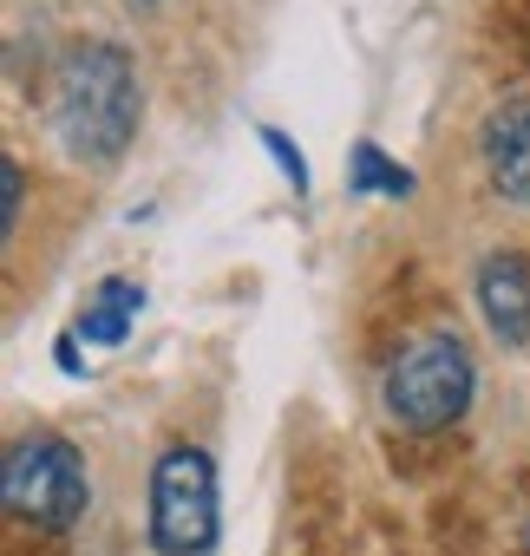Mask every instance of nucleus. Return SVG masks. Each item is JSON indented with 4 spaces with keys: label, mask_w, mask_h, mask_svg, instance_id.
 Segmentation results:
<instances>
[{
    "label": "nucleus",
    "mask_w": 530,
    "mask_h": 556,
    "mask_svg": "<svg viewBox=\"0 0 530 556\" xmlns=\"http://www.w3.org/2000/svg\"><path fill=\"white\" fill-rule=\"evenodd\" d=\"M471 295L497 348H530V255L523 249H491L471 275Z\"/></svg>",
    "instance_id": "5"
},
{
    "label": "nucleus",
    "mask_w": 530,
    "mask_h": 556,
    "mask_svg": "<svg viewBox=\"0 0 530 556\" xmlns=\"http://www.w3.org/2000/svg\"><path fill=\"white\" fill-rule=\"evenodd\" d=\"M21 210H27V170L21 157H0V236H14Z\"/></svg>",
    "instance_id": "10"
},
{
    "label": "nucleus",
    "mask_w": 530,
    "mask_h": 556,
    "mask_svg": "<svg viewBox=\"0 0 530 556\" xmlns=\"http://www.w3.org/2000/svg\"><path fill=\"white\" fill-rule=\"evenodd\" d=\"M255 138H262V151L276 157V170H282V184L295 190V197H308L315 190V170H308V151L282 131V125H255Z\"/></svg>",
    "instance_id": "9"
},
{
    "label": "nucleus",
    "mask_w": 530,
    "mask_h": 556,
    "mask_svg": "<svg viewBox=\"0 0 530 556\" xmlns=\"http://www.w3.org/2000/svg\"><path fill=\"white\" fill-rule=\"evenodd\" d=\"M484 184L510 203H530V99H497L478 125Z\"/></svg>",
    "instance_id": "6"
},
{
    "label": "nucleus",
    "mask_w": 530,
    "mask_h": 556,
    "mask_svg": "<svg viewBox=\"0 0 530 556\" xmlns=\"http://www.w3.org/2000/svg\"><path fill=\"white\" fill-rule=\"evenodd\" d=\"M138 315H144V289H138V282H125V275H105V282L79 302L73 334H79L86 348H125Z\"/></svg>",
    "instance_id": "7"
},
{
    "label": "nucleus",
    "mask_w": 530,
    "mask_h": 556,
    "mask_svg": "<svg viewBox=\"0 0 530 556\" xmlns=\"http://www.w3.org/2000/svg\"><path fill=\"white\" fill-rule=\"evenodd\" d=\"M223 536V484L216 458L190 439L164 445L151 458V497H144V543L157 556H210Z\"/></svg>",
    "instance_id": "4"
},
{
    "label": "nucleus",
    "mask_w": 530,
    "mask_h": 556,
    "mask_svg": "<svg viewBox=\"0 0 530 556\" xmlns=\"http://www.w3.org/2000/svg\"><path fill=\"white\" fill-rule=\"evenodd\" d=\"M138 125H144L138 60L118 40L66 47V60L53 66V86H47V131H53V144L73 164H86V170H112L131 151Z\"/></svg>",
    "instance_id": "1"
},
{
    "label": "nucleus",
    "mask_w": 530,
    "mask_h": 556,
    "mask_svg": "<svg viewBox=\"0 0 530 556\" xmlns=\"http://www.w3.org/2000/svg\"><path fill=\"white\" fill-rule=\"evenodd\" d=\"M348 190L354 197H413V170L387 144L354 138V151H348Z\"/></svg>",
    "instance_id": "8"
},
{
    "label": "nucleus",
    "mask_w": 530,
    "mask_h": 556,
    "mask_svg": "<svg viewBox=\"0 0 530 556\" xmlns=\"http://www.w3.org/2000/svg\"><path fill=\"white\" fill-rule=\"evenodd\" d=\"M0 504L14 523H34L47 536H66L92 510V471L86 452L60 432H27L0 458Z\"/></svg>",
    "instance_id": "3"
},
{
    "label": "nucleus",
    "mask_w": 530,
    "mask_h": 556,
    "mask_svg": "<svg viewBox=\"0 0 530 556\" xmlns=\"http://www.w3.org/2000/svg\"><path fill=\"white\" fill-rule=\"evenodd\" d=\"M478 400V361L465 348V334L452 328H419L393 361H387V380H380V406L400 432H452L465 426Z\"/></svg>",
    "instance_id": "2"
},
{
    "label": "nucleus",
    "mask_w": 530,
    "mask_h": 556,
    "mask_svg": "<svg viewBox=\"0 0 530 556\" xmlns=\"http://www.w3.org/2000/svg\"><path fill=\"white\" fill-rule=\"evenodd\" d=\"M53 361H60L66 374H86V361H79V334H60V348H53Z\"/></svg>",
    "instance_id": "11"
}]
</instances>
